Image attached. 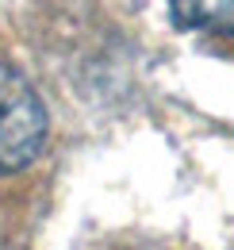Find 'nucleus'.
Segmentation results:
<instances>
[{
    "instance_id": "2",
    "label": "nucleus",
    "mask_w": 234,
    "mask_h": 250,
    "mask_svg": "<svg viewBox=\"0 0 234 250\" xmlns=\"http://www.w3.org/2000/svg\"><path fill=\"white\" fill-rule=\"evenodd\" d=\"M176 23L211 35H234V0H169Z\"/></svg>"
},
{
    "instance_id": "1",
    "label": "nucleus",
    "mask_w": 234,
    "mask_h": 250,
    "mask_svg": "<svg viewBox=\"0 0 234 250\" xmlns=\"http://www.w3.org/2000/svg\"><path fill=\"white\" fill-rule=\"evenodd\" d=\"M46 143V108L27 77L0 58V177L31 166Z\"/></svg>"
}]
</instances>
